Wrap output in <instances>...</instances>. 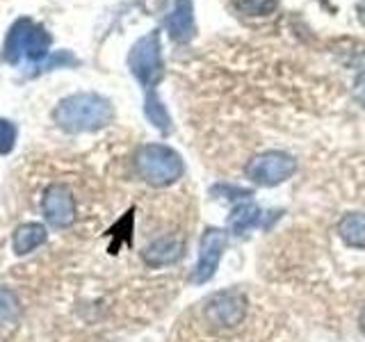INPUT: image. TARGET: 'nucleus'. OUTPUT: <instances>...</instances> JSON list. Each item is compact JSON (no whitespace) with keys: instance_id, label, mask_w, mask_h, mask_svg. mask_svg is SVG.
Returning <instances> with one entry per match:
<instances>
[{"instance_id":"f257e3e1","label":"nucleus","mask_w":365,"mask_h":342,"mask_svg":"<svg viewBox=\"0 0 365 342\" xmlns=\"http://www.w3.org/2000/svg\"><path fill=\"white\" fill-rule=\"evenodd\" d=\"M114 119L112 103L94 94V91H83V94L66 96L55 105L53 121L60 125L64 133H96L110 125Z\"/></svg>"},{"instance_id":"f03ea898","label":"nucleus","mask_w":365,"mask_h":342,"mask_svg":"<svg viewBox=\"0 0 365 342\" xmlns=\"http://www.w3.org/2000/svg\"><path fill=\"white\" fill-rule=\"evenodd\" d=\"M3 57L9 64H21L28 60L30 64H43L51 57V34L41 23L30 19H19L9 28L3 46Z\"/></svg>"},{"instance_id":"7ed1b4c3","label":"nucleus","mask_w":365,"mask_h":342,"mask_svg":"<svg viewBox=\"0 0 365 342\" xmlns=\"http://www.w3.org/2000/svg\"><path fill=\"white\" fill-rule=\"evenodd\" d=\"M135 171L144 182L153 187H169L185 174L182 157L171 146L144 144L135 153Z\"/></svg>"},{"instance_id":"20e7f679","label":"nucleus","mask_w":365,"mask_h":342,"mask_svg":"<svg viewBox=\"0 0 365 342\" xmlns=\"http://www.w3.org/2000/svg\"><path fill=\"white\" fill-rule=\"evenodd\" d=\"M128 68L137 78V83L144 87V91H151L165 76L163 62V46H160V34L148 32L140 37L128 53Z\"/></svg>"},{"instance_id":"39448f33","label":"nucleus","mask_w":365,"mask_h":342,"mask_svg":"<svg viewBox=\"0 0 365 342\" xmlns=\"http://www.w3.org/2000/svg\"><path fill=\"white\" fill-rule=\"evenodd\" d=\"M297 171V160L285 151H265L254 155L245 167V174L251 182L260 187L281 185Z\"/></svg>"},{"instance_id":"423d86ee","label":"nucleus","mask_w":365,"mask_h":342,"mask_svg":"<svg viewBox=\"0 0 365 342\" xmlns=\"http://www.w3.org/2000/svg\"><path fill=\"white\" fill-rule=\"evenodd\" d=\"M205 319L217 328H235L247 315V296L240 290L215 292L203 308Z\"/></svg>"},{"instance_id":"0eeeda50","label":"nucleus","mask_w":365,"mask_h":342,"mask_svg":"<svg viewBox=\"0 0 365 342\" xmlns=\"http://www.w3.org/2000/svg\"><path fill=\"white\" fill-rule=\"evenodd\" d=\"M228 244V237L226 231L222 228H205L203 235H201V244H199V260H197V267H194L190 281L194 285H203L208 283L217 269H220V260L226 251Z\"/></svg>"},{"instance_id":"6e6552de","label":"nucleus","mask_w":365,"mask_h":342,"mask_svg":"<svg viewBox=\"0 0 365 342\" xmlns=\"http://www.w3.org/2000/svg\"><path fill=\"white\" fill-rule=\"evenodd\" d=\"M41 210L46 222L55 228H68L76 222V201H73V194L66 185H55L46 187L43 192V199H41Z\"/></svg>"},{"instance_id":"1a4fd4ad","label":"nucleus","mask_w":365,"mask_h":342,"mask_svg":"<svg viewBox=\"0 0 365 342\" xmlns=\"http://www.w3.org/2000/svg\"><path fill=\"white\" fill-rule=\"evenodd\" d=\"M165 28L169 37L178 43H187L197 34V21H194V3L192 0H174L169 14L165 19Z\"/></svg>"},{"instance_id":"9d476101","label":"nucleus","mask_w":365,"mask_h":342,"mask_svg":"<svg viewBox=\"0 0 365 342\" xmlns=\"http://www.w3.org/2000/svg\"><path fill=\"white\" fill-rule=\"evenodd\" d=\"M182 256H185V239L178 235H163L153 239L142 251V258L148 267H167L178 262Z\"/></svg>"},{"instance_id":"9b49d317","label":"nucleus","mask_w":365,"mask_h":342,"mask_svg":"<svg viewBox=\"0 0 365 342\" xmlns=\"http://www.w3.org/2000/svg\"><path fill=\"white\" fill-rule=\"evenodd\" d=\"M262 219V210L254 203V199H240L235 201L231 214H228V231L233 235H242L247 233L249 228H256L260 226Z\"/></svg>"},{"instance_id":"f8f14e48","label":"nucleus","mask_w":365,"mask_h":342,"mask_svg":"<svg viewBox=\"0 0 365 342\" xmlns=\"http://www.w3.org/2000/svg\"><path fill=\"white\" fill-rule=\"evenodd\" d=\"M46 237H48V233H46L43 224L28 222V224H21L14 231V237H11V247H14L16 256H28L30 251H34V249L41 247L46 242Z\"/></svg>"},{"instance_id":"ddd939ff","label":"nucleus","mask_w":365,"mask_h":342,"mask_svg":"<svg viewBox=\"0 0 365 342\" xmlns=\"http://www.w3.org/2000/svg\"><path fill=\"white\" fill-rule=\"evenodd\" d=\"M340 239L351 249H365V212H347L338 222Z\"/></svg>"},{"instance_id":"4468645a","label":"nucleus","mask_w":365,"mask_h":342,"mask_svg":"<svg viewBox=\"0 0 365 342\" xmlns=\"http://www.w3.org/2000/svg\"><path fill=\"white\" fill-rule=\"evenodd\" d=\"M144 114H146V119L151 121L160 133H169V130H171V117H169V112H167V108H165V103L160 100V96H158V91H155V89L146 91V98H144Z\"/></svg>"},{"instance_id":"2eb2a0df","label":"nucleus","mask_w":365,"mask_h":342,"mask_svg":"<svg viewBox=\"0 0 365 342\" xmlns=\"http://www.w3.org/2000/svg\"><path fill=\"white\" fill-rule=\"evenodd\" d=\"M19 313H21V304L16 292L0 285V324L11 326L19 319Z\"/></svg>"},{"instance_id":"dca6fc26","label":"nucleus","mask_w":365,"mask_h":342,"mask_svg":"<svg viewBox=\"0 0 365 342\" xmlns=\"http://www.w3.org/2000/svg\"><path fill=\"white\" fill-rule=\"evenodd\" d=\"M235 7L247 16H272L279 9V0H235Z\"/></svg>"},{"instance_id":"f3484780","label":"nucleus","mask_w":365,"mask_h":342,"mask_svg":"<svg viewBox=\"0 0 365 342\" xmlns=\"http://www.w3.org/2000/svg\"><path fill=\"white\" fill-rule=\"evenodd\" d=\"M16 125L9 119H0V155L11 153V148L16 144Z\"/></svg>"},{"instance_id":"a211bd4d","label":"nucleus","mask_w":365,"mask_h":342,"mask_svg":"<svg viewBox=\"0 0 365 342\" xmlns=\"http://www.w3.org/2000/svg\"><path fill=\"white\" fill-rule=\"evenodd\" d=\"M351 94H354V100L359 103V105L365 108V71H361L354 80V87H351Z\"/></svg>"},{"instance_id":"6ab92c4d","label":"nucleus","mask_w":365,"mask_h":342,"mask_svg":"<svg viewBox=\"0 0 365 342\" xmlns=\"http://www.w3.org/2000/svg\"><path fill=\"white\" fill-rule=\"evenodd\" d=\"M361 328L365 331V311H363V315H361Z\"/></svg>"}]
</instances>
